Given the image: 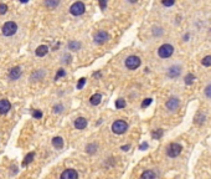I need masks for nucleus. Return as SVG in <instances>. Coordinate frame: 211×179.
I'll return each instance as SVG.
<instances>
[{"label":"nucleus","instance_id":"obj_1","mask_svg":"<svg viewBox=\"0 0 211 179\" xmlns=\"http://www.w3.org/2000/svg\"><path fill=\"white\" fill-rule=\"evenodd\" d=\"M128 130V124L126 121H122V119H118L113 124H112V131L113 133H116V134H123L126 133Z\"/></svg>","mask_w":211,"mask_h":179},{"label":"nucleus","instance_id":"obj_2","mask_svg":"<svg viewBox=\"0 0 211 179\" xmlns=\"http://www.w3.org/2000/svg\"><path fill=\"white\" fill-rule=\"evenodd\" d=\"M2 30H3L4 36H13V35L16 34V31H17V25L14 21H8V23H5L3 25Z\"/></svg>","mask_w":211,"mask_h":179},{"label":"nucleus","instance_id":"obj_3","mask_svg":"<svg viewBox=\"0 0 211 179\" xmlns=\"http://www.w3.org/2000/svg\"><path fill=\"white\" fill-rule=\"evenodd\" d=\"M173 52H174V47L169 44H164L159 47L158 50V55L162 57V59H168L173 55Z\"/></svg>","mask_w":211,"mask_h":179},{"label":"nucleus","instance_id":"obj_4","mask_svg":"<svg viewBox=\"0 0 211 179\" xmlns=\"http://www.w3.org/2000/svg\"><path fill=\"white\" fill-rule=\"evenodd\" d=\"M140 64H142V61H140V59L138 56L132 55V56H128L126 59V67L128 70H136V68H138L140 66Z\"/></svg>","mask_w":211,"mask_h":179},{"label":"nucleus","instance_id":"obj_5","mask_svg":"<svg viewBox=\"0 0 211 179\" xmlns=\"http://www.w3.org/2000/svg\"><path fill=\"white\" fill-rule=\"evenodd\" d=\"M85 10H86V6H85V4L81 3V2L73 3V4L71 5V8H70V13H71L73 16H80V15H82V14L85 13Z\"/></svg>","mask_w":211,"mask_h":179},{"label":"nucleus","instance_id":"obj_6","mask_svg":"<svg viewBox=\"0 0 211 179\" xmlns=\"http://www.w3.org/2000/svg\"><path fill=\"white\" fill-rule=\"evenodd\" d=\"M108 40H109V34L107 31H104V30H101L98 32H96V35H94V42L98 44V45H103Z\"/></svg>","mask_w":211,"mask_h":179},{"label":"nucleus","instance_id":"obj_7","mask_svg":"<svg viewBox=\"0 0 211 179\" xmlns=\"http://www.w3.org/2000/svg\"><path fill=\"white\" fill-rule=\"evenodd\" d=\"M181 146L178 144V143H171L170 146H168V149H166V154L171 158H175L178 157L180 153H181Z\"/></svg>","mask_w":211,"mask_h":179},{"label":"nucleus","instance_id":"obj_8","mask_svg":"<svg viewBox=\"0 0 211 179\" xmlns=\"http://www.w3.org/2000/svg\"><path fill=\"white\" fill-rule=\"evenodd\" d=\"M179 104H180L179 98H176V97H171V98H169V100L166 101L165 107H166V108H168L169 111H175V110H178Z\"/></svg>","mask_w":211,"mask_h":179},{"label":"nucleus","instance_id":"obj_9","mask_svg":"<svg viewBox=\"0 0 211 179\" xmlns=\"http://www.w3.org/2000/svg\"><path fill=\"white\" fill-rule=\"evenodd\" d=\"M60 179H78V173L75 169H66L62 172Z\"/></svg>","mask_w":211,"mask_h":179},{"label":"nucleus","instance_id":"obj_10","mask_svg":"<svg viewBox=\"0 0 211 179\" xmlns=\"http://www.w3.org/2000/svg\"><path fill=\"white\" fill-rule=\"evenodd\" d=\"M180 74H181V67L180 66H171L168 71V76L170 79H176V77L180 76Z\"/></svg>","mask_w":211,"mask_h":179},{"label":"nucleus","instance_id":"obj_11","mask_svg":"<svg viewBox=\"0 0 211 179\" xmlns=\"http://www.w3.org/2000/svg\"><path fill=\"white\" fill-rule=\"evenodd\" d=\"M11 108V103L8 100H0V115H6Z\"/></svg>","mask_w":211,"mask_h":179},{"label":"nucleus","instance_id":"obj_12","mask_svg":"<svg viewBox=\"0 0 211 179\" xmlns=\"http://www.w3.org/2000/svg\"><path fill=\"white\" fill-rule=\"evenodd\" d=\"M21 76V68L20 67H13L10 71H9V79L15 81V80H19Z\"/></svg>","mask_w":211,"mask_h":179},{"label":"nucleus","instance_id":"obj_13","mask_svg":"<svg viewBox=\"0 0 211 179\" xmlns=\"http://www.w3.org/2000/svg\"><path fill=\"white\" fill-rule=\"evenodd\" d=\"M75 127L77 130H85L87 127V119L83 117H80L75 121Z\"/></svg>","mask_w":211,"mask_h":179},{"label":"nucleus","instance_id":"obj_14","mask_svg":"<svg viewBox=\"0 0 211 179\" xmlns=\"http://www.w3.org/2000/svg\"><path fill=\"white\" fill-rule=\"evenodd\" d=\"M47 52H49V47L46 45H40L39 47L36 49V51H35L36 56H39V57H44Z\"/></svg>","mask_w":211,"mask_h":179},{"label":"nucleus","instance_id":"obj_15","mask_svg":"<svg viewBox=\"0 0 211 179\" xmlns=\"http://www.w3.org/2000/svg\"><path fill=\"white\" fill-rule=\"evenodd\" d=\"M52 146L57 149H61L64 147V138L62 137H55L52 139Z\"/></svg>","mask_w":211,"mask_h":179},{"label":"nucleus","instance_id":"obj_16","mask_svg":"<svg viewBox=\"0 0 211 179\" xmlns=\"http://www.w3.org/2000/svg\"><path fill=\"white\" fill-rule=\"evenodd\" d=\"M101 101H102V95L101 93H96V95L91 96V98H89V102H91L92 106H98L101 103Z\"/></svg>","mask_w":211,"mask_h":179},{"label":"nucleus","instance_id":"obj_17","mask_svg":"<svg viewBox=\"0 0 211 179\" xmlns=\"http://www.w3.org/2000/svg\"><path fill=\"white\" fill-rule=\"evenodd\" d=\"M45 76V71L44 70H37L36 72H34L31 75V80L32 81H39V80H42Z\"/></svg>","mask_w":211,"mask_h":179},{"label":"nucleus","instance_id":"obj_18","mask_svg":"<svg viewBox=\"0 0 211 179\" xmlns=\"http://www.w3.org/2000/svg\"><path fill=\"white\" fill-rule=\"evenodd\" d=\"M34 157H35V153L34 152H30L26 157H25V159H24V162H23V167H26V166H29L32 160H34Z\"/></svg>","mask_w":211,"mask_h":179},{"label":"nucleus","instance_id":"obj_19","mask_svg":"<svg viewBox=\"0 0 211 179\" xmlns=\"http://www.w3.org/2000/svg\"><path fill=\"white\" fill-rule=\"evenodd\" d=\"M140 179H155V173L153 170H145L140 175Z\"/></svg>","mask_w":211,"mask_h":179},{"label":"nucleus","instance_id":"obj_20","mask_svg":"<svg viewBox=\"0 0 211 179\" xmlns=\"http://www.w3.org/2000/svg\"><path fill=\"white\" fill-rule=\"evenodd\" d=\"M86 152L89 153V154H94L96 152H97V144H96V143H91V144H87Z\"/></svg>","mask_w":211,"mask_h":179},{"label":"nucleus","instance_id":"obj_21","mask_svg":"<svg viewBox=\"0 0 211 179\" xmlns=\"http://www.w3.org/2000/svg\"><path fill=\"white\" fill-rule=\"evenodd\" d=\"M68 49L72 50V51H77V50L81 49V44H80L78 41H71V42L68 44Z\"/></svg>","mask_w":211,"mask_h":179},{"label":"nucleus","instance_id":"obj_22","mask_svg":"<svg viewBox=\"0 0 211 179\" xmlns=\"http://www.w3.org/2000/svg\"><path fill=\"white\" fill-rule=\"evenodd\" d=\"M194 81H195V76H194L193 74H187V75L185 76V83H186V85H193Z\"/></svg>","mask_w":211,"mask_h":179},{"label":"nucleus","instance_id":"obj_23","mask_svg":"<svg viewBox=\"0 0 211 179\" xmlns=\"http://www.w3.org/2000/svg\"><path fill=\"white\" fill-rule=\"evenodd\" d=\"M126 101L123 100V98H119V100H117L116 101V107H117V108L118 110H121V108H124V107H126Z\"/></svg>","mask_w":211,"mask_h":179},{"label":"nucleus","instance_id":"obj_24","mask_svg":"<svg viewBox=\"0 0 211 179\" xmlns=\"http://www.w3.org/2000/svg\"><path fill=\"white\" fill-rule=\"evenodd\" d=\"M201 64L206 67H210L211 66V56H205L202 60H201Z\"/></svg>","mask_w":211,"mask_h":179},{"label":"nucleus","instance_id":"obj_25","mask_svg":"<svg viewBox=\"0 0 211 179\" xmlns=\"http://www.w3.org/2000/svg\"><path fill=\"white\" fill-rule=\"evenodd\" d=\"M162 136H163V131L162 130H157V131H154V132L151 133V137L154 138V139H159Z\"/></svg>","mask_w":211,"mask_h":179},{"label":"nucleus","instance_id":"obj_26","mask_svg":"<svg viewBox=\"0 0 211 179\" xmlns=\"http://www.w3.org/2000/svg\"><path fill=\"white\" fill-rule=\"evenodd\" d=\"M66 75V71L65 70H62V68H60L59 71H57V74H56V77H55V80H59L60 77H64Z\"/></svg>","mask_w":211,"mask_h":179},{"label":"nucleus","instance_id":"obj_27","mask_svg":"<svg viewBox=\"0 0 211 179\" xmlns=\"http://www.w3.org/2000/svg\"><path fill=\"white\" fill-rule=\"evenodd\" d=\"M162 34H163L162 27H154L153 29V35H154V36H159V35H162Z\"/></svg>","mask_w":211,"mask_h":179},{"label":"nucleus","instance_id":"obj_28","mask_svg":"<svg viewBox=\"0 0 211 179\" xmlns=\"http://www.w3.org/2000/svg\"><path fill=\"white\" fill-rule=\"evenodd\" d=\"M151 102H153L151 98H145V100L142 102V107H143V108H147V107H148L149 104H151Z\"/></svg>","mask_w":211,"mask_h":179},{"label":"nucleus","instance_id":"obj_29","mask_svg":"<svg viewBox=\"0 0 211 179\" xmlns=\"http://www.w3.org/2000/svg\"><path fill=\"white\" fill-rule=\"evenodd\" d=\"M8 11V5L6 4H0V15H4Z\"/></svg>","mask_w":211,"mask_h":179},{"label":"nucleus","instance_id":"obj_30","mask_svg":"<svg viewBox=\"0 0 211 179\" xmlns=\"http://www.w3.org/2000/svg\"><path fill=\"white\" fill-rule=\"evenodd\" d=\"M32 117H34V118H37V119H40V118L42 117V112L39 111V110H36V111L32 112Z\"/></svg>","mask_w":211,"mask_h":179},{"label":"nucleus","instance_id":"obj_31","mask_svg":"<svg viewBox=\"0 0 211 179\" xmlns=\"http://www.w3.org/2000/svg\"><path fill=\"white\" fill-rule=\"evenodd\" d=\"M85 83H86V79H85V77L80 79V81H78V83H77V88H78V90H82L83 86H85Z\"/></svg>","mask_w":211,"mask_h":179},{"label":"nucleus","instance_id":"obj_32","mask_svg":"<svg viewBox=\"0 0 211 179\" xmlns=\"http://www.w3.org/2000/svg\"><path fill=\"white\" fill-rule=\"evenodd\" d=\"M62 108H64L62 104H57V106L53 107V112H55V113H61V112H62Z\"/></svg>","mask_w":211,"mask_h":179},{"label":"nucleus","instance_id":"obj_33","mask_svg":"<svg viewBox=\"0 0 211 179\" xmlns=\"http://www.w3.org/2000/svg\"><path fill=\"white\" fill-rule=\"evenodd\" d=\"M59 4H60L59 2H46V3H45V5L49 6V8H56Z\"/></svg>","mask_w":211,"mask_h":179},{"label":"nucleus","instance_id":"obj_34","mask_svg":"<svg viewBox=\"0 0 211 179\" xmlns=\"http://www.w3.org/2000/svg\"><path fill=\"white\" fill-rule=\"evenodd\" d=\"M205 95H206V97L211 98V85H209V86L205 88Z\"/></svg>","mask_w":211,"mask_h":179},{"label":"nucleus","instance_id":"obj_35","mask_svg":"<svg viewBox=\"0 0 211 179\" xmlns=\"http://www.w3.org/2000/svg\"><path fill=\"white\" fill-rule=\"evenodd\" d=\"M174 4H175L174 0H170V2H163V5L164 6H173Z\"/></svg>","mask_w":211,"mask_h":179},{"label":"nucleus","instance_id":"obj_36","mask_svg":"<svg viewBox=\"0 0 211 179\" xmlns=\"http://www.w3.org/2000/svg\"><path fill=\"white\" fill-rule=\"evenodd\" d=\"M147 148H148V143H147V142H144V143H142V144L139 146V149H140V151H145Z\"/></svg>","mask_w":211,"mask_h":179},{"label":"nucleus","instance_id":"obj_37","mask_svg":"<svg viewBox=\"0 0 211 179\" xmlns=\"http://www.w3.org/2000/svg\"><path fill=\"white\" fill-rule=\"evenodd\" d=\"M100 6H101V9H106V6H107V2H100Z\"/></svg>","mask_w":211,"mask_h":179},{"label":"nucleus","instance_id":"obj_38","mask_svg":"<svg viewBox=\"0 0 211 179\" xmlns=\"http://www.w3.org/2000/svg\"><path fill=\"white\" fill-rule=\"evenodd\" d=\"M129 148H130V146H129V144H127V146H123V147H122L121 149H122V151H124V152H127V151H128Z\"/></svg>","mask_w":211,"mask_h":179},{"label":"nucleus","instance_id":"obj_39","mask_svg":"<svg viewBox=\"0 0 211 179\" xmlns=\"http://www.w3.org/2000/svg\"><path fill=\"white\" fill-rule=\"evenodd\" d=\"M187 39H189V34H186V35H185V36H184V40H185V41H186Z\"/></svg>","mask_w":211,"mask_h":179}]
</instances>
